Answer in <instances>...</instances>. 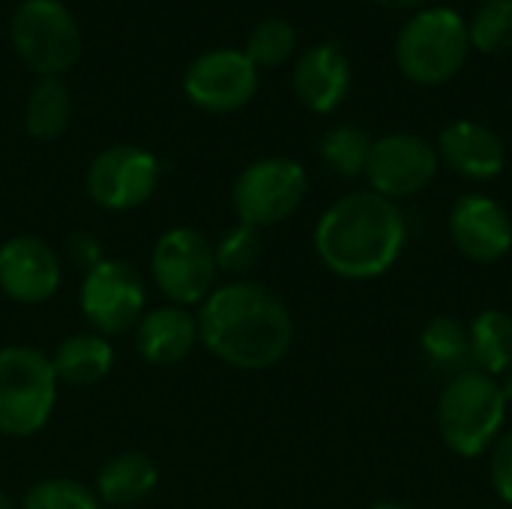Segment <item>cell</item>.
I'll list each match as a JSON object with an SVG mask.
<instances>
[{
    "mask_svg": "<svg viewBox=\"0 0 512 509\" xmlns=\"http://www.w3.org/2000/svg\"><path fill=\"white\" fill-rule=\"evenodd\" d=\"M201 345L225 366L264 372L279 366L294 345V318L285 300L252 279L216 285L198 306Z\"/></svg>",
    "mask_w": 512,
    "mask_h": 509,
    "instance_id": "obj_1",
    "label": "cell"
},
{
    "mask_svg": "<svg viewBox=\"0 0 512 509\" xmlns=\"http://www.w3.org/2000/svg\"><path fill=\"white\" fill-rule=\"evenodd\" d=\"M312 240L330 273L351 282H369L399 261L408 240V222L396 201L360 189L342 195L321 213Z\"/></svg>",
    "mask_w": 512,
    "mask_h": 509,
    "instance_id": "obj_2",
    "label": "cell"
},
{
    "mask_svg": "<svg viewBox=\"0 0 512 509\" xmlns=\"http://www.w3.org/2000/svg\"><path fill=\"white\" fill-rule=\"evenodd\" d=\"M507 405L498 378L480 369L453 375L438 399V429L444 444L462 459L483 456L501 438Z\"/></svg>",
    "mask_w": 512,
    "mask_h": 509,
    "instance_id": "obj_3",
    "label": "cell"
},
{
    "mask_svg": "<svg viewBox=\"0 0 512 509\" xmlns=\"http://www.w3.org/2000/svg\"><path fill=\"white\" fill-rule=\"evenodd\" d=\"M468 51V24L450 6L420 9L405 21L396 39V63L402 75L420 87H438L456 78L468 63Z\"/></svg>",
    "mask_w": 512,
    "mask_h": 509,
    "instance_id": "obj_4",
    "label": "cell"
},
{
    "mask_svg": "<svg viewBox=\"0 0 512 509\" xmlns=\"http://www.w3.org/2000/svg\"><path fill=\"white\" fill-rule=\"evenodd\" d=\"M60 381L51 357L30 345L0 348V435L30 438L54 411Z\"/></svg>",
    "mask_w": 512,
    "mask_h": 509,
    "instance_id": "obj_5",
    "label": "cell"
},
{
    "mask_svg": "<svg viewBox=\"0 0 512 509\" xmlns=\"http://www.w3.org/2000/svg\"><path fill=\"white\" fill-rule=\"evenodd\" d=\"M18 60L39 78H60L81 57V30L60 0H21L12 15Z\"/></svg>",
    "mask_w": 512,
    "mask_h": 509,
    "instance_id": "obj_6",
    "label": "cell"
},
{
    "mask_svg": "<svg viewBox=\"0 0 512 509\" xmlns=\"http://www.w3.org/2000/svg\"><path fill=\"white\" fill-rule=\"evenodd\" d=\"M150 273L168 303L186 309L201 306L216 291V246L204 231L174 225L159 234L150 255Z\"/></svg>",
    "mask_w": 512,
    "mask_h": 509,
    "instance_id": "obj_7",
    "label": "cell"
},
{
    "mask_svg": "<svg viewBox=\"0 0 512 509\" xmlns=\"http://www.w3.org/2000/svg\"><path fill=\"white\" fill-rule=\"evenodd\" d=\"M309 177L306 168L288 156H267L240 171L231 189L237 222L258 231L291 219L306 201Z\"/></svg>",
    "mask_w": 512,
    "mask_h": 509,
    "instance_id": "obj_8",
    "label": "cell"
},
{
    "mask_svg": "<svg viewBox=\"0 0 512 509\" xmlns=\"http://www.w3.org/2000/svg\"><path fill=\"white\" fill-rule=\"evenodd\" d=\"M78 306L93 333L105 339L129 333L138 327L147 306L144 279L129 261L102 258L96 267L84 273Z\"/></svg>",
    "mask_w": 512,
    "mask_h": 509,
    "instance_id": "obj_9",
    "label": "cell"
},
{
    "mask_svg": "<svg viewBox=\"0 0 512 509\" xmlns=\"http://www.w3.org/2000/svg\"><path fill=\"white\" fill-rule=\"evenodd\" d=\"M162 180L159 159L135 144H114L93 156L84 186L93 204L111 213H126L153 198Z\"/></svg>",
    "mask_w": 512,
    "mask_h": 509,
    "instance_id": "obj_10",
    "label": "cell"
},
{
    "mask_svg": "<svg viewBox=\"0 0 512 509\" xmlns=\"http://www.w3.org/2000/svg\"><path fill=\"white\" fill-rule=\"evenodd\" d=\"M183 93L210 114H231L258 93V66L237 48H216L195 57L183 75Z\"/></svg>",
    "mask_w": 512,
    "mask_h": 509,
    "instance_id": "obj_11",
    "label": "cell"
},
{
    "mask_svg": "<svg viewBox=\"0 0 512 509\" xmlns=\"http://www.w3.org/2000/svg\"><path fill=\"white\" fill-rule=\"evenodd\" d=\"M438 150L411 132H390L378 141H372V153L366 162V180L369 189L399 201L423 192L435 174H438Z\"/></svg>",
    "mask_w": 512,
    "mask_h": 509,
    "instance_id": "obj_12",
    "label": "cell"
},
{
    "mask_svg": "<svg viewBox=\"0 0 512 509\" xmlns=\"http://www.w3.org/2000/svg\"><path fill=\"white\" fill-rule=\"evenodd\" d=\"M63 285L60 255L33 234L9 237L0 246V294L21 306L48 303Z\"/></svg>",
    "mask_w": 512,
    "mask_h": 509,
    "instance_id": "obj_13",
    "label": "cell"
},
{
    "mask_svg": "<svg viewBox=\"0 0 512 509\" xmlns=\"http://www.w3.org/2000/svg\"><path fill=\"white\" fill-rule=\"evenodd\" d=\"M450 237L468 261H501L512 249L510 213L483 192L462 195L450 210Z\"/></svg>",
    "mask_w": 512,
    "mask_h": 509,
    "instance_id": "obj_14",
    "label": "cell"
},
{
    "mask_svg": "<svg viewBox=\"0 0 512 509\" xmlns=\"http://www.w3.org/2000/svg\"><path fill=\"white\" fill-rule=\"evenodd\" d=\"M438 159L465 180H492L507 165L504 141L477 120H453L438 135Z\"/></svg>",
    "mask_w": 512,
    "mask_h": 509,
    "instance_id": "obj_15",
    "label": "cell"
},
{
    "mask_svg": "<svg viewBox=\"0 0 512 509\" xmlns=\"http://www.w3.org/2000/svg\"><path fill=\"white\" fill-rule=\"evenodd\" d=\"M291 81L297 99L309 111L330 114L345 102L351 90V63L336 42H321L300 54Z\"/></svg>",
    "mask_w": 512,
    "mask_h": 509,
    "instance_id": "obj_16",
    "label": "cell"
},
{
    "mask_svg": "<svg viewBox=\"0 0 512 509\" xmlns=\"http://www.w3.org/2000/svg\"><path fill=\"white\" fill-rule=\"evenodd\" d=\"M198 342V315L174 303L144 312L135 327V351L150 366H177Z\"/></svg>",
    "mask_w": 512,
    "mask_h": 509,
    "instance_id": "obj_17",
    "label": "cell"
},
{
    "mask_svg": "<svg viewBox=\"0 0 512 509\" xmlns=\"http://www.w3.org/2000/svg\"><path fill=\"white\" fill-rule=\"evenodd\" d=\"M159 486V468L147 453L138 450H126L111 456L99 474H96V498L99 504L117 509L138 507L141 501H147Z\"/></svg>",
    "mask_w": 512,
    "mask_h": 509,
    "instance_id": "obj_18",
    "label": "cell"
},
{
    "mask_svg": "<svg viewBox=\"0 0 512 509\" xmlns=\"http://www.w3.org/2000/svg\"><path fill=\"white\" fill-rule=\"evenodd\" d=\"M51 366L60 384L69 387H96L114 369V348L105 336L87 330L66 336L51 354Z\"/></svg>",
    "mask_w": 512,
    "mask_h": 509,
    "instance_id": "obj_19",
    "label": "cell"
},
{
    "mask_svg": "<svg viewBox=\"0 0 512 509\" xmlns=\"http://www.w3.org/2000/svg\"><path fill=\"white\" fill-rule=\"evenodd\" d=\"M471 369L501 378L512 369V315L501 309L480 312L471 327Z\"/></svg>",
    "mask_w": 512,
    "mask_h": 509,
    "instance_id": "obj_20",
    "label": "cell"
},
{
    "mask_svg": "<svg viewBox=\"0 0 512 509\" xmlns=\"http://www.w3.org/2000/svg\"><path fill=\"white\" fill-rule=\"evenodd\" d=\"M72 123V96L60 78H39L24 105V129L36 141L60 138Z\"/></svg>",
    "mask_w": 512,
    "mask_h": 509,
    "instance_id": "obj_21",
    "label": "cell"
},
{
    "mask_svg": "<svg viewBox=\"0 0 512 509\" xmlns=\"http://www.w3.org/2000/svg\"><path fill=\"white\" fill-rule=\"evenodd\" d=\"M420 348L426 360L438 369L447 372L450 378L471 369V336L468 324H462L453 315H438L423 327Z\"/></svg>",
    "mask_w": 512,
    "mask_h": 509,
    "instance_id": "obj_22",
    "label": "cell"
},
{
    "mask_svg": "<svg viewBox=\"0 0 512 509\" xmlns=\"http://www.w3.org/2000/svg\"><path fill=\"white\" fill-rule=\"evenodd\" d=\"M372 153V138L360 126H333L321 141V159L324 165L339 177H360L366 174V162Z\"/></svg>",
    "mask_w": 512,
    "mask_h": 509,
    "instance_id": "obj_23",
    "label": "cell"
},
{
    "mask_svg": "<svg viewBox=\"0 0 512 509\" xmlns=\"http://www.w3.org/2000/svg\"><path fill=\"white\" fill-rule=\"evenodd\" d=\"M297 48V30L285 18H264L249 30L246 57L258 69H276L291 60Z\"/></svg>",
    "mask_w": 512,
    "mask_h": 509,
    "instance_id": "obj_24",
    "label": "cell"
},
{
    "mask_svg": "<svg viewBox=\"0 0 512 509\" xmlns=\"http://www.w3.org/2000/svg\"><path fill=\"white\" fill-rule=\"evenodd\" d=\"M18 509H102L96 492L69 477H45L33 483Z\"/></svg>",
    "mask_w": 512,
    "mask_h": 509,
    "instance_id": "obj_25",
    "label": "cell"
},
{
    "mask_svg": "<svg viewBox=\"0 0 512 509\" xmlns=\"http://www.w3.org/2000/svg\"><path fill=\"white\" fill-rule=\"evenodd\" d=\"M468 39L483 54L512 51V0H486L468 24Z\"/></svg>",
    "mask_w": 512,
    "mask_h": 509,
    "instance_id": "obj_26",
    "label": "cell"
},
{
    "mask_svg": "<svg viewBox=\"0 0 512 509\" xmlns=\"http://www.w3.org/2000/svg\"><path fill=\"white\" fill-rule=\"evenodd\" d=\"M216 267L219 273L228 276H246L258 267L261 255H264V243H261V231L252 225L237 222L231 231H225L216 243Z\"/></svg>",
    "mask_w": 512,
    "mask_h": 509,
    "instance_id": "obj_27",
    "label": "cell"
},
{
    "mask_svg": "<svg viewBox=\"0 0 512 509\" xmlns=\"http://www.w3.org/2000/svg\"><path fill=\"white\" fill-rule=\"evenodd\" d=\"M489 474H492V483H495L498 498L512 507V432L501 435V438L492 444Z\"/></svg>",
    "mask_w": 512,
    "mask_h": 509,
    "instance_id": "obj_28",
    "label": "cell"
},
{
    "mask_svg": "<svg viewBox=\"0 0 512 509\" xmlns=\"http://www.w3.org/2000/svg\"><path fill=\"white\" fill-rule=\"evenodd\" d=\"M66 258L81 270L87 273L90 267H96L105 255H102V243L93 231H72L66 237Z\"/></svg>",
    "mask_w": 512,
    "mask_h": 509,
    "instance_id": "obj_29",
    "label": "cell"
},
{
    "mask_svg": "<svg viewBox=\"0 0 512 509\" xmlns=\"http://www.w3.org/2000/svg\"><path fill=\"white\" fill-rule=\"evenodd\" d=\"M375 3H381V6H387V9H417V6H423L426 0H375Z\"/></svg>",
    "mask_w": 512,
    "mask_h": 509,
    "instance_id": "obj_30",
    "label": "cell"
},
{
    "mask_svg": "<svg viewBox=\"0 0 512 509\" xmlns=\"http://www.w3.org/2000/svg\"><path fill=\"white\" fill-rule=\"evenodd\" d=\"M498 384H501V390H504V399H507V402H512V369L501 375V381H498Z\"/></svg>",
    "mask_w": 512,
    "mask_h": 509,
    "instance_id": "obj_31",
    "label": "cell"
},
{
    "mask_svg": "<svg viewBox=\"0 0 512 509\" xmlns=\"http://www.w3.org/2000/svg\"><path fill=\"white\" fill-rule=\"evenodd\" d=\"M0 509H18V504H15L6 492H0Z\"/></svg>",
    "mask_w": 512,
    "mask_h": 509,
    "instance_id": "obj_32",
    "label": "cell"
},
{
    "mask_svg": "<svg viewBox=\"0 0 512 509\" xmlns=\"http://www.w3.org/2000/svg\"><path fill=\"white\" fill-rule=\"evenodd\" d=\"M372 509H411V507H405V504H396V501H381V504H375Z\"/></svg>",
    "mask_w": 512,
    "mask_h": 509,
    "instance_id": "obj_33",
    "label": "cell"
},
{
    "mask_svg": "<svg viewBox=\"0 0 512 509\" xmlns=\"http://www.w3.org/2000/svg\"><path fill=\"white\" fill-rule=\"evenodd\" d=\"M483 3H486V0H483Z\"/></svg>",
    "mask_w": 512,
    "mask_h": 509,
    "instance_id": "obj_34",
    "label": "cell"
}]
</instances>
